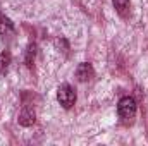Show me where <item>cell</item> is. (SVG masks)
Masks as SVG:
<instances>
[{
    "instance_id": "cell-1",
    "label": "cell",
    "mask_w": 148,
    "mask_h": 146,
    "mask_svg": "<svg viewBox=\"0 0 148 146\" xmlns=\"http://www.w3.org/2000/svg\"><path fill=\"white\" fill-rule=\"evenodd\" d=\"M136 110H138L136 108V102H134V98H131V96H124V98H121L119 103H117L119 117H121L126 124H131V122L134 120Z\"/></svg>"
},
{
    "instance_id": "cell-2",
    "label": "cell",
    "mask_w": 148,
    "mask_h": 146,
    "mask_svg": "<svg viewBox=\"0 0 148 146\" xmlns=\"http://www.w3.org/2000/svg\"><path fill=\"white\" fill-rule=\"evenodd\" d=\"M57 102L64 107V108H71L76 103V91L71 84L64 83L57 88Z\"/></svg>"
},
{
    "instance_id": "cell-3",
    "label": "cell",
    "mask_w": 148,
    "mask_h": 146,
    "mask_svg": "<svg viewBox=\"0 0 148 146\" xmlns=\"http://www.w3.org/2000/svg\"><path fill=\"white\" fill-rule=\"evenodd\" d=\"M93 76H95V71H93L91 64H88V62H81L76 67V77L79 83H86V81L93 79Z\"/></svg>"
},
{
    "instance_id": "cell-4",
    "label": "cell",
    "mask_w": 148,
    "mask_h": 146,
    "mask_svg": "<svg viewBox=\"0 0 148 146\" xmlns=\"http://www.w3.org/2000/svg\"><path fill=\"white\" fill-rule=\"evenodd\" d=\"M19 124L21 126H24V127H29V126H33L35 124V120H36V113H35V110L29 108V107H24V108L21 110V113H19Z\"/></svg>"
},
{
    "instance_id": "cell-5",
    "label": "cell",
    "mask_w": 148,
    "mask_h": 146,
    "mask_svg": "<svg viewBox=\"0 0 148 146\" xmlns=\"http://www.w3.org/2000/svg\"><path fill=\"white\" fill-rule=\"evenodd\" d=\"M112 3H114V9L117 10V14L122 16V17H126L131 10V2L129 0H112Z\"/></svg>"
},
{
    "instance_id": "cell-6",
    "label": "cell",
    "mask_w": 148,
    "mask_h": 146,
    "mask_svg": "<svg viewBox=\"0 0 148 146\" xmlns=\"http://www.w3.org/2000/svg\"><path fill=\"white\" fill-rule=\"evenodd\" d=\"M14 31V23L7 17V16H0V35H9V33H12Z\"/></svg>"
},
{
    "instance_id": "cell-7",
    "label": "cell",
    "mask_w": 148,
    "mask_h": 146,
    "mask_svg": "<svg viewBox=\"0 0 148 146\" xmlns=\"http://www.w3.org/2000/svg\"><path fill=\"white\" fill-rule=\"evenodd\" d=\"M10 60H12V57H10V53H9L7 50L0 53V74L7 72V69H9V65H10Z\"/></svg>"
},
{
    "instance_id": "cell-8",
    "label": "cell",
    "mask_w": 148,
    "mask_h": 146,
    "mask_svg": "<svg viewBox=\"0 0 148 146\" xmlns=\"http://www.w3.org/2000/svg\"><path fill=\"white\" fill-rule=\"evenodd\" d=\"M35 50H36L35 45H29V46H28V52H26V65H28V67L33 65V60H35Z\"/></svg>"
}]
</instances>
